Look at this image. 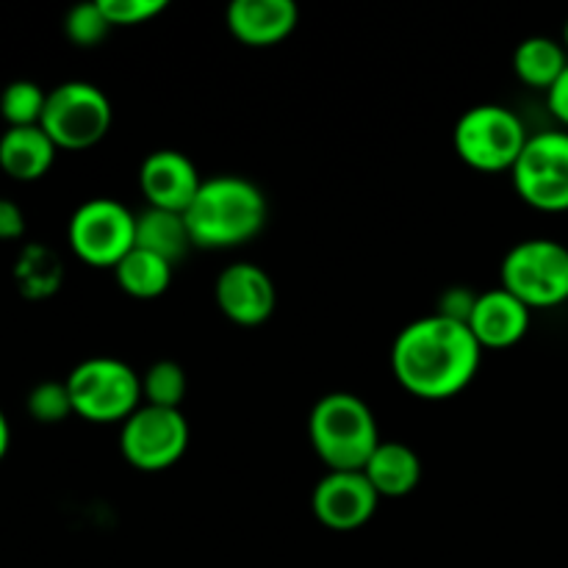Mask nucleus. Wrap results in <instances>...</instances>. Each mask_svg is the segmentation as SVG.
<instances>
[{
  "mask_svg": "<svg viewBox=\"0 0 568 568\" xmlns=\"http://www.w3.org/2000/svg\"><path fill=\"white\" fill-rule=\"evenodd\" d=\"M48 92L33 81H11L0 92V116L9 128H31L42 122Z\"/></svg>",
  "mask_w": 568,
  "mask_h": 568,
  "instance_id": "obj_22",
  "label": "nucleus"
},
{
  "mask_svg": "<svg viewBox=\"0 0 568 568\" xmlns=\"http://www.w3.org/2000/svg\"><path fill=\"white\" fill-rule=\"evenodd\" d=\"M532 311L503 286L477 294L469 311L471 336L483 349H508L530 333Z\"/></svg>",
  "mask_w": 568,
  "mask_h": 568,
  "instance_id": "obj_14",
  "label": "nucleus"
},
{
  "mask_svg": "<svg viewBox=\"0 0 568 568\" xmlns=\"http://www.w3.org/2000/svg\"><path fill=\"white\" fill-rule=\"evenodd\" d=\"M26 408L31 414L33 422L39 425H59L67 416H72V399L70 388H67L64 381H44L37 383V386L28 392Z\"/></svg>",
  "mask_w": 568,
  "mask_h": 568,
  "instance_id": "obj_24",
  "label": "nucleus"
},
{
  "mask_svg": "<svg viewBox=\"0 0 568 568\" xmlns=\"http://www.w3.org/2000/svg\"><path fill=\"white\" fill-rule=\"evenodd\" d=\"M375 486L381 499L408 497L422 483V458L414 447L403 442H381L366 466L361 469Z\"/></svg>",
  "mask_w": 568,
  "mask_h": 568,
  "instance_id": "obj_16",
  "label": "nucleus"
},
{
  "mask_svg": "<svg viewBox=\"0 0 568 568\" xmlns=\"http://www.w3.org/2000/svg\"><path fill=\"white\" fill-rule=\"evenodd\" d=\"M172 275H175V266L170 261L142 247H133L114 266L116 286L133 300H155L166 294V288L172 286Z\"/></svg>",
  "mask_w": 568,
  "mask_h": 568,
  "instance_id": "obj_20",
  "label": "nucleus"
},
{
  "mask_svg": "<svg viewBox=\"0 0 568 568\" xmlns=\"http://www.w3.org/2000/svg\"><path fill=\"white\" fill-rule=\"evenodd\" d=\"M483 347L469 325L444 314L414 320L397 333L392 372L419 399H449L464 392L480 369Z\"/></svg>",
  "mask_w": 568,
  "mask_h": 568,
  "instance_id": "obj_1",
  "label": "nucleus"
},
{
  "mask_svg": "<svg viewBox=\"0 0 568 568\" xmlns=\"http://www.w3.org/2000/svg\"><path fill=\"white\" fill-rule=\"evenodd\" d=\"M114 122L109 94L89 81H64L48 92L42 131L59 150H87L103 142Z\"/></svg>",
  "mask_w": 568,
  "mask_h": 568,
  "instance_id": "obj_7",
  "label": "nucleus"
},
{
  "mask_svg": "<svg viewBox=\"0 0 568 568\" xmlns=\"http://www.w3.org/2000/svg\"><path fill=\"white\" fill-rule=\"evenodd\" d=\"M26 233V214L14 200L0 197V242H14Z\"/></svg>",
  "mask_w": 568,
  "mask_h": 568,
  "instance_id": "obj_27",
  "label": "nucleus"
},
{
  "mask_svg": "<svg viewBox=\"0 0 568 568\" xmlns=\"http://www.w3.org/2000/svg\"><path fill=\"white\" fill-rule=\"evenodd\" d=\"M510 178L521 203L530 209L544 214L568 211V131L530 133Z\"/></svg>",
  "mask_w": 568,
  "mask_h": 568,
  "instance_id": "obj_9",
  "label": "nucleus"
},
{
  "mask_svg": "<svg viewBox=\"0 0 568 568\" xmlns=\"http://www.w3.org/2000/svg\"><path fill=\"white\" fill-rule=\"evenodd\" d=\"M189 422L181 408L144 405L133 410L120 427V453L139 471H166L186 455Z\"/></svg>",
  "mask_w": 568,
  "mask_h": 568,
  "instance_id": "obj_10",
  "label": "nucleus"
},
{
  "mask_svg": "<svg viewBox=\"0 0 568 568\" xmlns=\"http://www.w3.org/2000/svg\"><path fill=\"white\" fill-rule=\"evenodd\" d=\"M200 183L203 175L197 164L181 150H153L139 166V189L148 200V209L186 214L194 194L200 192Z\"/></svg>",
  "mask_w": 568,
  "mask_h": 568,
  "instance_id": "obj_13",
  "label": "nucleus"
},
{
  "mask_svg": "<svg viewBox=\"0 0 568 568\" xmlns=\"http://www.w3.org/2000/svg\"><path fill=\"white\" fill-rule=\"evenodd\" d=\"M9 444H11V427H9V419H6V414L0 410V460H3L6 453H9Z\"/></svg>",
  "mask_w": 568,
  "mask_h": 568,
  "instance_id": "obj_29",
  "label": "nucleus"
},
{
  "mask_svg": "<svg viewBox=\"0 0 568 568\" xmlns=\"http://www.w3.org/2000/svg\"><path fill=\"white\" fill-rule=\"evenodd\" d=\"M225 20L236 42L247 48H272L292 37L300 9L294 0H233Z\"/></svg>",
  "mask_w": 568,
  "mask_h": 568,
  "instance_id": "obj_15",
  "label": "nucleus"
},
{
  "mask_svg": "<svg viewBox=\"0 0 568 568\" xmlns=\"http://www.w3.org/2000/svg\"><path fill=\"white\" fill-rule=\"evenodd\" d=\"M61 270L53 253L44 247H28L17 261V283L28 297H44L59 288Z\"/></svg>",
  "mask_w": 568,
  "mask_h": 568,
  "instance_id": "obj_23",
  "label": "nucleus"
},
{
  "mask_svg": "<svg viewBox=\"0 0 568 568\" xmlns=\"http://www.w3.org/2000/svg\"><path fill=\"white\" fill-rule=\"evenodd\" d=\"M499 286L530 311L568 303V244L558 239H525L505 253Z\"/></svg>",
  "mask_w": 568,
  "mask_h": 568,
  "instance_id": "obj_6",
  "label": "nucleus"
},
{
  "mask_svg": "<svg viewBox=\"0 0 568 568\" xmlns=\"http://www.w3.org/2000/svg\"><path fill=\"white\" fill-rule=\"evenodd\" d=\"M186 372L178 361H155L148 366L142 375V399L144 405H155V408H181L183 397H186Z\"/></svg>",
  "mask_w": 568,
  "mask_h": 568,
  "instance_id": "obj_21",
  "label": "nucleus"
},
{
  "mask_svg": "<svg viewBox=\"0 0 568 568\" xmlns=\"http://www.w3.org/2000/svg\"><path fill=\"white\" fill-rule=\"evenodd\" d=\"M70 388L72 410L94 425L125 422L133 410L142 408V375L131 364L111 355H94L81 361L64 377Z\"/></svg>",
  "mask_w": 568,
  "mask_h": 568,
  "instance_id": "obj_4",
  "label": "nucleus"
},
{
  "mask_svg": "<svg viewBox=\"0 0 568 568\" xmlns=\"http://www.w3.org/2000/svg\"><path fill=\"white\" fill-rule=\"evenodd\" d=\"M377 505L381 494L364 471H327L311 497L316 521L333 532L361 530L377 514Z\"/></svg>",
  "mask_w": 568,
  "mask_h": 568,
  "instance_id": "obj_11",
  "label": "nucleus"
},
{
  "mask_svg": "<svg viewBox=\"0 0 568 568\" xmlns=\"http://www.w3.org/2000/svg\"><path fill=\"white\" fill-rule=\"evenodd\" d=\"M67 242L83 264L114 270L136 247V214L114 197H92L72 211Z\"/></svg>",
  "mask_w": 568,
  "mask_h": 568,
  "instance_id": "obj_8",
  "label": "nucleus"
},
{
  "mask_svg": "<svg viewBox=\"0 0 568 568\" xmlns=\"http://www.w3.org/2000/svg\"><path fill=\"white\" fill-rule=\"evenodd\" d=\"M547 109L564 125V131H568V67L564 70V75L555 81V87L547 92Z\"/></svg>",
  "mask_w": 568,
  "mask_h": 568,
  "instance_id": "obj_28",
  "label": "nucleus"
},
{
  "mask_svg": "<svg viewBox=\"0 0 568 568\" xmlns=\"http://www.w3.org/2000/svg\"><path fill=\"white\" fill-rule=\"evenodd\" d=\"M59 148L42 131V125L6 128L0 136V170L14 181H39L53 166Z\"/></svg>",
  "mask_w": 568,
  "mask_h": 568,
  "instance_id": "obj_17",
  "label": "nucleus"
},
{
  "mask_svg": "<svg viewBox=\"0 0 568 568\" xmlns=\"http://www.w3.org/2000/svg\"><path fill=\"white\" fill-rule=\"evenodd\" d=\"M136 247L161 255L172 266H178L194 247L186 216L175 211L144 209L142 214H136Z\"/></svg>",
  "mask_w": 568,
  "mask_h": 568,
  "instance_id": "obj_18",
  "label": "nucleus"
},
{
  "mask_svg": "<svg viewBox=\"0 0 568 568\" xmlns=\"http://www.w3.org/2000/svg\"><path fill=\"white\" fill-rule=\"evenodd\" d=\"M214 300L222 316L233 325L255 327L264 325L277 303L275 283L264 266L253 261H236L216 275Z\"/></svg>",
  "mask_w": 568,
  "mask_h": 568,
  "instance_id": "obj_12",
  "label": "nucleus"
},
{
  "mask_svg": "<svg viewBox=\"0 0 568 568\" xmlns=\"http://www.w3.org/2000/svg\"><path fill=\"white\" fill-rule=\"evenodd\" d=\"M111 28L144 26L166 11V0H100Z\"/></svg>",
  "mask_w": 568,
  "mask_h": 568,
  "instance_id": "obj_26",
  "label": "nucleus"
},
{
  "mask_svg": "<svg viewBox=\"0 0 568 568\" xmlns=\"http://www.w3.org/2000/svg\"><path fill=\"white\" fill-rule=\"evenodd\" d=\"M194 247L233 250L258 236L270 216L266 194L242 175L203 178L200 192L186 209Z\"/></svg>",
  "mask_w": 568,
  "mask_h": 568,
  "instance_id": "obj_2",
  "label": "nucleus"
},
{
  "mask_svg": "<svg viewBox=\"0 0 568 568\" xmlns=\"http://www.w3.org/2000/svg\"><path fill=\"white\" fill-rule=\"evenodd\" d=\"M560 42H564V48H566V53H568V20L564 22V39H560Z\"/></svg>",
  "mask_w": 568,
  "mask_h": 568,
  "instance_id": "obj_30",
  "label": "nucleus"
},
{
  "mask_svg": "<svg viewBox=\"0 0 568 568\" xmlns=\"http://www.w3.org/2000/svg\"><path fill=\"white\" fill-rule=\"evenodd\" d=\"M111 31V22L105 17L100 0L94 3H78L67 11L64 17V33L72 44L78 48H98Z\"/></svg>",
  "mask_w": 568,
  "mask_h": 568,
  "instance_id": "obj_25",
  "label": "nucleus"
},
{
  "mask_svg": "<svg viewBox=\"0 0 568 568\" xmlns=\"http://www.w3.org/2000/svg\"><path fill=\"white\" fill-rule=\"evenodd\" d=\"M525 122L516 111L499 103H480L458 116L453 144L458 159L477 172H510L525 150Z\"/></svg>",
  "mask_w": 568,
  "mask_h": 568,
  "instance_id": "obj_5",
  "label": "nucleus"
},
{
  "mask_svg": "<svg viewBox=\"0 0 568 568\" xmlns=\"http://www.w3.org/2000/svg\"><path fill=\"white\" fill-rule=\"evenodd\" d=\"M308 438L327 471H361L383 442L369 405L349 392H331L308 414Z\"/></svg>",
  "mask_w": 568,
  "mask_h": 568,
  "instance_id": "obj_3",
  "label": "nucleus"
},
{
  "mask_svg": "<svg viewBox=\"0 0 568 568\" xmlns=\"http://www.w3.org/2000/svg\"><path fill=\"white\" fill-rule=\"evenodd\" d=\"M568 67L564 42L552 37H527L514 50V72L521 83L549 92Z\"/></svg>",
  "mask_w": 568,
  "mask_h": 568,
  "instance_id": "obj_19",
  "label": "nucleus"
}]
</instances>
